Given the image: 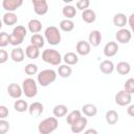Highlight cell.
Segmentation results:
<instances>
[{
	"mask_svg": "<svg viewBox=\"0 0 134 134\" xmlns=\"http://www.w3.org/2000/svg\"><path fill=\"white\" fill-rule=\"evenodd\" d=\"M59 126V121L57 117H47L40 121L38 126V131L40 134H51L57 130Z\"/></svg>",
	"mask_w": 134,
	"mask_h": 134,
	"instance_id": "6da1fadb",
	"label": "cell"
},
{
	"mask_svg": "<svg viewBox=\"0 0 134 134\" xmlns=\"http://www.w3.org/2000/svg\"><path fill=\"white\" fill-rule=\"evenodd\" d=\"M57 80V72L53 69H44L37 75V81L41 87H47Z\"/></svg>",
	"mask_w": 134,
	"mask_h": 134,
	"instance_id": "7a4b0ae2",
	"label": "cell"
},
{
	"mask_svg": "<svg viewBox=\"0 0 134 134\" xmlns=\"http://www.w3.org/2000/svg\"><path fill=\"white\" fill-rule=\"evenodd\" d=\"M27 35V30L24 26L18 25L13 29V32L9 35V44L13 46H18L22 44L24 38Z\"/></svg>",
	"mask_w": 134,
	"mask_h": 134,
	"instance_id": "3957f363",
	"label": "cell"
},
{
	"mask_svg": "<svg viewBox=\"0 0 134 134\" xmlns=\"http://www.w3.org/2000/svg\"><path fill=\"white\" fill-rule=\"evenodd\" d=\"M42 60L50 65L59 66L63 60L61 53L55 49H45L42 52Z\"/></svg>",
	"mask_w": 134,
	"mask_h": 134,
	"instance_id": "277c9868",
	"label": "cell"
},
{
	"mask_svg": "<svg viewBox=\"0 0 134 134\" xmlns=\"http://www.w3.org/2000/svg\"><path fill=\"white\" fill-rule=\"evenodd\" d=\"M22 90L26 97H28V98L35 97L38 93V87H37L36 81L31 77L25 79L22 83Z\"/></svg>",
	"mask_w": 134,
	"mask_h": 134,
	"instance_id": "5b68a950",
	"label": "cell"
},
{
	"mask_svg": "<svg viewBox=\"0 0 134 134\" xmlns=\"http://www.w3.org/2000/svg\"><path fill=\"white\" fill-rule=\"evenodd\" d=\"M44 36L50 45H58L61 42V32L55 26H48L44 31Z\"/></svg>",
	"mask_w": 134,
	"mask_h": 134,
	"instance_id": "8992f818",
	"label": "cell"
},
{
	"mask_svg": "<svg viewBox=\"0 0 134 134\" xmlns=\"http://www.w3.org/2000/svg\"><path fill=\"white\" fill-rule=\"evenodd\" d=\"M114 99H115V103H116L118 106L124 107V106H128V105L131 103L132 96H131V94L127 93L125 90H120V91H118V92L115 94Z\"/></svg>",
	"mask_w": 134,
	"mask_h": 134,
	"instance_id": "52a82bcc",
	"label": "cell"
},
{
	"mask_svg": "<svg viewBox=\"0 0 134 134\" xmlns=\"http://www.w3.org/2000/svg\"><path fill=\"white\" fill-rule=\"evenodd\" d=\"M34 5V10L37 15L43 16L46 15L48 12V3L46 0H32L31 1Z\"/></svg>",
	"mask_w": 134,
	"mask_h": 134,
	"instance_id": "ba28073f",
	"label": "cell"
},
{
	"mask_svg": "<svg viewBox=\"0 0 134 134\" xmlns=\"http://www.w3.org/2000/svg\"><path fill=\"white\" fill-rule=\"evenodd\" d=\"M115 39L117 42L121 43V44H127L131 41L132 39V34L129 29L126 28H120L119 30H117V32L115 34Z\"/></svg>",
	"mask_w": 134,
	"mask_h": 134,
	"instance_id": "9c48e42d",
	"label": "cell"
},
{
	"mask_svg": "<svg viewBox=\"0 0 134 134\" xmlns=\"http://www.w3.org/2000/svg\"><path fill=\"white\" fill-rule=\"evenodd\" d=\"M22 4H23L22 0H3L2 1V7L6 10V13H14Z\"/></svg>",
	"mask_w": 134,
	"mask_h": 134,
	"instance_id": "30bf717a",
	"label": "cell"
},
{
	"mask_svg": "<svg viewBox=\"0 0 134 134\" xmlns=\"http://www.w3.org/2000/svg\"><path fill=\"white\" fill-rule=\"evenodd\" d=\"M7 92H8V95L12 97V98H16V99H19L21 97V95L23 94V90H22V87H20L18 84L16 83H12L8 85L7 87Z\"/></svg>",
	"mask_w": 134,
	"mask_h": 134,
	"instance_id": "8fae6325",
	"label": "cell"
},
{
	"mask_svg": "<svg viewBox=\"0 0 134 134\" xmlns=\"http://www.w3.org/2000/svg\"><path fill=\"white\" fill-rule=\"evenodd\" d=\"M118 51V44L114 41H110L108 42L105 47H104V54L107 58H112L114 57Z\"/></svg>",
	"mask_w": 134,
	"mask_h": 134,
	"instance_id": "7c38bea8",
	"label": "cell"
},
{
	"mask_svg": "<svg viewBox=\"0 0 134 134\" xmlns=\"http://www.w3.org/2000/svg\"><path fill=\"white\" fill-rule=\"evenodd\" d=\"M87 122H88L87 118L82 116L80 119H77L74 124H72V125L70 126V128H71V132L74 133V134H79V133L83 132L84 129H85L86 126H87Z\"/></svg>",
	"mask_w": 134,
	"mask_h": 134,
	"instance_id": "4fadbf2b",
	"label": "cell"
},
{
	"mask_svg": "<svg viewBox=\"0 0 134 134\" xmlns=\"http://www.w3.org/2000/svg\"><path fill=\"white\" fill-rule=\"evenodd\" d=\"M75 49H76V52L80 54V55H87L90 53V50H91V45L89 44V42H86V41H79L76 43V46H75Z\"/></svg>",
	"mask_w": 134,
	"mask_h": 134,
	"instance_id": "5bb4252c",
	"label": "cell"
},
{
	"mask_svg": "<svg viewBox=\"0 0 134 134\" xmlns=\"http://www.w3.org/2000/svg\"><path fill=\"white\" fill-rule=\"evenodd\" d=\"M43 111H44V106H43L40 102H35V103H32V104L29 106V108H28L29 114H30L31 116H34V117H39V116L43 113Z\"/></svg>",
	"mask_w": 134,
	"mask_h": 134,
	"instance_id": "9a60e30c",
	"label": "cell"
},
{
	"mask_svg": "<svg viewBox=\"0 0 134 134\" xmlns=\"http://www.w3.org/2000/svg\"><path fill=\"white\" fill-rule=\"evenodd\" d=\"M102 34L99 30H92L90 34H89V37H88V40H89V44L93 47H97L100 42H102Z\"/></svg>",
	"mask_w": 134,
	"mask_h": 134,
	"instance_id": "2e32d148",
	"label": "cell"
},
{
	"mask_svg": "<svg viewBox=\"0 0 134 134\" xmlns=\"http://www.w3.org/2000/svg\"><path fill=\"white\" fill-rule=\"evenodd\" d=\"M25 52L22 48L20 47H16L14 48L12 51H10V59L16 62V63H21L24 61V58H25Z\"/></svg>",
	"mask_w": 134,
	"mask_h": 134,
	"instance_id": "e0dca14e",
	"label": "cell"
},
{
	"mask_svg": "<svg viewBox=\"0 0 134 134\" xmlns=\"http://www.w3.org/2000/svg\"><path fill=\"white\" fill-rule=\"evenodd\" d=\"M114 69H115V66H114L113 62L110 60H105L99 64V70L104 74H110L114 71Z\"/></svg>",
	"mask_w": 134,
	"mask_h": 134,
	"instance_id": "ac0fdd59",
	"label": "cell"
},
{
	"mask_svg": "<svg viewBox=\"0 0 134 134\" xmlns=\"http://www.w3.org/2000/svg\"><path fill=\"white\" fill-rule=\"evenodd\" d=\"M128 23V18L126 17L125 14L122 13H118V14H115L114 17H113V24L116 26V27H119V28H124V26Z\"/></svg>",
	"mask_w": 134,
	"mask_h": 134,
	"instance_id": "d6986e66",
	"label": "cell"
},
{
	"mask_svg": "<svg viewBox=\"0 0 134 134\" xmlns=\"http://www.w3.org/2000/svg\"><path fill=\"white\" fill-rule=\"evenodd\" d=\"M27 26H28V30H29L31 34H34V35L39 34V32L41 31V29H42V23H41V21L38 20V19H31V20L28 22Z\"/></svg>",
	"mask_w": 134,
	"mask_h": 134,
	"instance_id": "ffe728a7",
	"label": "cell"
},
{
	"mask_svg": "<svg viewBox=\"0 0 134 134\" xmlns=\"http://www.w3.org/2000/svg\"><path fill=\"white\" fill-rule=\"evenodd\" d=\"M82 19L84 22L90 24V23H93L95 20H96V15H95V12L88 8L86 10H84L82 13Z\"/></svg>",
	"mask_w": 134,
	"mask_h": 134,
	"instance_id": "44dd1931",
	"label": "cell"
},
{
	"mask_svg": "<svg viewBox=\"0 0 134 134\" xmlns=\"http://www.w3.org/2000/svg\"><path fill=\"white\" fill-rule=\"evenodd\" d=\"M2 21L5 25L7 26H12V25H15L18 21V17L16 14L14 13H5L3 16H2Z\"/></svg>",
	"mask_w": 134,
	"mask_h": 134,
	"instance_id": "7402d4cb",
	"label": "cell"
},
{
	"mask_svg": "<svg viewBox=\"0 0 134 134\" xmlns=\"http://www.w3.org/2000/svg\"><path fill=\"white\" fill-rule=\"evenodd\" d=\"M82 112L88 117H93L97 114V108L92 104H85L82 107Z\"/></svg>",
	"mask_w": 134,
	"mask_h": 134,
	"instance_id": "603a6c76",
	"label": "cell"
},
{
	"mask_svg": "<svg viewBox=\"0 0 134 134\" xmlns=\"http://www.w3.org/2000/svg\"><path fill=\"white\" fill-rule=\"evenodd\" d=\"M25 54H26V57L28 58V59H32V60H35V59H38L39 58V55H40V49L38 48V47H36V46H34V45H28L27 47H26V49H25Z\"/></svg>",
	"mask_w": 134,
	"mask_h": 134,
	"instance_id": "cb8c5ba5",
	"label": "cell"
},
{
	"mask_svg": "<svg viewBox=\"0 0 134 134\" xmlns=\"http://www.w3.org/2000/svg\"><path fill=\"white\" fill-rule=\"evenodd\" d=\"M67 111H68V108L67 106L63 105V104H60V105H57L54 106L53 110H52V113L54 115V117H64L65 115H67Z\"/></svg>",
	"mask_w": 134,
	"mask_h": 134,
	"instance_id": "d4e9b609",
	"label": "cell"
},
{
	"mask_svg": "<svg viewBox=\"0 0 134 134\" xmlns=\"http://www.w3.org/2000/svg\"><path fill=\"white\" fill-rule=\"evenodd\" d=\"M63 61L65 62L66 65L72 66V65H75L79 62V57L74 52H67V53H65V55L63 58Z\"/></svg>",
	"mask_w": 134,
	"mask_h": 134,
	"instance_id": "484cf974",
	"label": "cell"
},
{
	"mask_svg": "<svg viewBox=\"0 0 134 134\" xmlns=\"http://www.w3.org/2000/svg\"><path fill=\"white\" fill-rule=\"evenodd\" d=\"M115 68H116L117 72H118L120 75H126V74H128V73L131 71V66H130V64H129L128 62H124V61L117 63V65L115 66Z\"/></svg>",
	"mask_w": 134,
	"mask_h": 134,
	"instance_id": "4316f807",
	"label": "cell"
},
{
	"mask_svg": "<svg viewBox=\"0 0 134 134\" xmlns=\"http://www.w3.org/2000/svg\"><path fill=\"white\" fill-rule=\"evenodd\" d=\"M105 117H106L107 124H109L111 126L115 125L118 121V113L115 110H109V111H107Z\"/></svg>",
	"mask_w": 134,
	"mask_h": 134,
	"instance_id": "83f0119b",
	"label": "cell"
},
{
	"mask_svg": "<svg viewBox=\"0 0 134 134\" xmlns=\"http://www.w3.org/2000/svg\"><path fill=\"white\" fill-rule=\"evenodd\" d=\"M60 26V29L65 31V32H69V31H72L73 28H74V23L72 20H69V19H64L60 22L59 24Z\"/></svg>",
	"mask_w": 134,
	"mask_h": 134,
	"instance_id": "f1b7e54d",
	"label": "cell"
},
{
	"mask_svg": "<svg viewBox=\"0 0 134 134\" xmlns=\"http://www.w3.org/2000/svg\"><path fill=\"white\" fill-rule=\"evenodd\" d=\"M62 14H63L64 17H66V19L71 20L72 18L75 17V15H76V9H75V7L72 6V5H65V6L63 7V9H62Z\"/></svg>",
	"mask_w": 134,
	"mask_h": 134,
	"instance_id": "f546056e",
	"label": "cell"
},
{
	"mask_svg": "<svg viewBox=\"0 0 134 134\" xmlns=\"http://www.w3.org/2000/svg\"><path fill=\"white\" fill-rule=\"evenodd\" d=\"M82 117V113H81V111L80 110H73V111H71L70 113H68L67 114V117H66V121H67V124L68 125H72V124H74L77 119H80Z\"/></svg>",
	"mask_w": 134,
	"mask_h": 134,
	"instance_id": "4dcf8cb0",
	"label": "cell"
},
{
	"mask_svg": "<svg viewBox=\"0 0 134 134\" xmlns=\"http://www.w3.org/2000/svg\"><path fill=\"white\" fill-rule=\"evenodd\" d=\"M30 43L31 45L38 47L39 49L42 48L45 44V41H44V38L40 35V34H36V35H32L31 38H30Z\"/></svg>",
	"mask_w": 134,
	"mask_h": 134,
	"instance_id": "1f68e13d",
	"label": "cell"
},
{
	"mask_svg": "<svg viewBox=\"0 0 134 134\" xmlns=\"http://www.w3.org/2000/svg\"><path fill=\"white\" fill-rule=\"evenodd\" d=\"M58 73H59V75H60L61 77L66 79V77H69V76L71 75L72 69H71V67H70L69 65H66V64L60 65L59 68H58Z\"/></svg>",
	"mask_w": 134,
	"mask_h": 134,
	"instance_id": "d6a6232c",
	"label": "cell"
},
{
	"mask_svg": "<svg viewBox=\"0 0 134 134\" xmlns=\"http://www.w3.org/2000/svg\"><path fill=\"white\" fill-rule=\"evenodd\" d=\"M28 108H29V107H28L26 100H24V99L19 98V99H17V100L14 103V109H15L17 112H20V113L25 112L26 110H28Z\"/></svg>",
	"mask_w": 134,
	"mask_h": 134,
	"instance_id": "836d02e7",
	"label": "cell"
},
{
	"mask_svg": "<svg viewBox=\"0 0 134 134\" xmlns=\"http://www.w3.org/2000/svg\"><path fill=\"white\" fill-rule=\"evenodd\" d=\"M124 90H125L127 93H129V94L134 93V79H133V77H130V79H128V80L125 82Z\"/></svg>",
	"mask_w": 134,
	"mask_h": 134,
	"instance_id": "e575fe53",
	"label": "cell"
},
{
	"mask_svg": "<svg viewBox=\"0 0 134 134\" xmlns=\"http://www.w3.org/2000/svg\"><path fill=\"white\" fill-rule=\"evenodd\" d=\"M24 71L26 74L28 75H34L38 72V66L36 64H32V63H29L27 64L25 67H24Z\"/></svg>",
	"mask_w": 134,
	"mask_h": 134,
	"instance_id": "d590c367",
	"label": "cell"
},
{
	"mask_svg": "<svg viewBox=\"0 0 134 134\" xmlns=\"http://www.w3.org/2000/svg\"><path fill=\"white\" fill-rule=\"evenodd\" d=\"M9 44V35H7L5 31L0 32V46L3 48Z\"/></svg>",
	"mask_w": 134,
	"mask_h": 134,
	"instance_id": "8d00e7d4",
	"label": "cell"
},
{
	"mask_svg": "<svg viewBox=\"0 0 134 134\" xmlns=\"http://www.w3.org/2000/svg\"><path fill=\"white\" fill-rule=\"evenodd\" d=\"M75 5H76V8L77 9L84 12V10L88 9V7L90 5V1L89 0H79V1H76Z\"/></svg>",
	"mask_w": 134,
	"mask_h": 134,
	"instance_id": "74e56055",
	"label": "cell"
},
{
	"mask_svg": "<svg viewBox=\"0 0 134 134\" xmlns=\"http://www.w3.org/2000/svg\"><path fill=\"white\" fill-rule=\"evenodd\" d=\"M9 130V122L5 119H0V134H5Z\"/></svg>",
	"mask_w": 134,
	"mask_h": 134,
	"instance_id": "f35d334b",
	"label": "cell"
},
{
	"mask_svg": "<svg viewBox=\"0 0 134 134\" xmlns=\"http://www.w3.org/2000/svg\"><path fill=\"white\" fill-rule=\"evenodd\" d=\"M7 116H8V109H7L5 106L1 105V106H0V118H1V119H4V118L7 117Z\"/></svg>",
	"mask_w": 134,
	"mask_h": 134,
	"instance_id": "ab89813d",
	"label": "cell"
},
{
	"mask_svg": "<svg viewBox=\"0 0 134 134\" xmlns=\"http://www.w3.org/2000/svg\"><path fill=\"white\" fill-rule=\"evenodd\" d=\"M7 59H8V53L4 49H0V64L5 63Z\"/></svg>",
	"mask_w": 134,
	"mask_h": 134,
	"instance_id": "60d3db41",
	"label": "cell"
},
{
	"mask_svg": "<svg viewBox=\"0 0 134 134\" xmlns=\"http://www.w3.org/2000/svg\"><path fill=\"white\" fill-rule=\"evenodd\" d=\"M128 23L130 25V28L132 30V32L134 34V13L130 15V17L128 18Z\"/></svg>",
	"mask_w": 134,
	"mask_h": 134,
	"instance_id": "b9f144b4",
	"label": "cell"
},
{
	"mask_svg": "<svg viewBox=\"0 0 134 134\" xmlns=\"http://www.w3.org/2000/svg\"><path fill=\"white\" fill-rule=\"evenodd\" d=\"M127 113H128L130 116L134 117V105H130V106L128 107V109H127Z\"/></svg>",
	"mask_w": 134,
	"mask_h": 134,
	"instance_id": "7bdbcfd3",
	"label": "cell"
},
{
	"mask_svg": "<svg viewBox=\"0 0 134 134\" xmlns=\"http://www.w3.org/2000/svg\"><path fill=\"white\" fill-rule=\"evenodd\" d=\"M84 134H98V132L95 129H88L84 132Z\"/></svg>",
	"mask_w": 134,
	"mask_h": 134,
	"instance_id": "ee69618b",
	"label": "cell"
}]
</instances>
